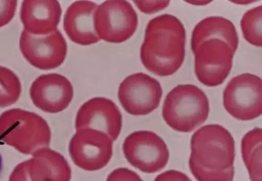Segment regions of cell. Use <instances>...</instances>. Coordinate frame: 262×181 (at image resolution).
<instances>
[{
  "label": "cell",
  "instance_id": "cell-1",
  "mask_svg": "<svg viewBox=\"0 0 262 181\" xmlns=\"http://www.w3.org/2000/svg\"><path fill=\"white\" fill-rule=\"evenodd\" d=\"M186 31L178 18L163 14L149 21L140 49L143 66L161 77L176 73L185 57Z\"/></svg>",
  "mask_w": 262,
  "mask_h": 181
},
{
  "label": "cell",
  "instance_id": "cell-2",
  "mask_svg": "<svg viewBox=\"0 0 262 181\" xmlns=\"http://www.w3.org/2000/svg\"><path fill=\"white\" fill-rule=\"evenodd\" d=\"M191 151L189 167L198 181H233L235 141L226 128L202 126L191 138Z\"/></svg>",
  "mask_w": 262,
  "mask_h": 181
},
{
  "label": "cell",
  "instance_id": "cell-3",
  "mask_svg": "<svg viewBox=\"0 0 262 181\" xmlns=\"http://www.w3.org/2000/svg\"><path fill=\"white\" fill-rule=\"evenodd\" d=\"M51 139L47 122L36 113L14 108L0 115V141L21 153L48 148Z\"/></svg>",
  "mask_w": 262,
  "mask_h": 181
},
{
  "label": "cell",
  "instance_id": "cell-4",
  "mask_svg": "<svg viewBox=\"0 0 262 181\" xmlns=\"http://www.w3.org/2000/svg\"><path fill=\"white\" fill-rule=\"evenodd\" d=\"M209 99L193 85H179L168 93L164 101L162 116L166 123L180 133H190L209 117Z\"/></svg>",
  "mask_w": 262,
  "mask_h": 181
},
{
  "label": "cell",
  "instance_id": "cell-5",
  "mask_svg": "<svg viewBox=\"0 0 262 181\" xmlns=\"http://www.w3.org/2000/svg\"><path fill=\"white\" fill-rule=\"evenodd\" d=\"M123 151L131 166L148 174L162 170L170 158L164 140L151 131H138L129 135L123 142Z\"/></svg>",
  "mask_w": 262,
  "mask_h": 181
},
{
  "label": "cell",
  "instance_id": "cell-6",
  "mask_svg": "<svg viewBox=\"0 0 262 181\" xmlns=\"http://www.w3.org/2000/svg\"><path fill=\"white\" fill-rule=\"evenodd\" d=\"M262 82L249 73L239 75L228 83L223 93V105L236 119L254 120L262 114Z\"/></svg>",
  "mask_w": 262,
  "mask_h": 181
},
{
  "label": "cell",
  "instance_id": "cell-7",
  "mask_svg": "<svg viewBox=\"0 0 262 181\" xmlns=\"http://www.w3.org/2000/svg\"><path fill=\"white\" fill-rule=\"evenodd\" d=\"M138 14L128 2L106 1L98 6L95 27L100 40L121 43L129 39L138 25Z\"/></svg>",
  "mask_w": 262,
  "mask_h": 181
},
{
  "label": "cell",
  "instance_id": "cell-8",
  "mask_svg": "<svg viewBox=\"0 0 262 181\" xmlns=\"http://www.w3.org/2000/svg\"><path fill=\"white\" fill-rule=\"evenodd\" d=\"M235 53L230 45L219 39L202 42L193 52L198 80L208 87L221 85L230 73Z\"/></svg>",
  "mask_w": 262,
  "mask_h": 181
},
{
  "label": "cell",
  "instance_id": "cell-9",
  "mask_svg": "<svg viewBox=\"0 0 262 181\" xmlns=\"http://www.w3.org/2000/svg\"><path fill=\"white\" fill-rule=\"evenodd\" d=\"M162 95L160 82L143 72L126 77L118 89V98L124 111L137 116L147 115L157 110Z\"/></svg>",
  "mask_w": 262,
  "mask_h": 181
},
{
  "label": "cell",
  "instance_id": "cell-10",
  "mask_svg": "<svg viewBox=\"0 0 262 181\" xmlns=\"http://www.w3.org/2000/svg\"><path fill=\"white\" fill-rule=\"evenodd\" d=\"M113 142L104 133L92 129L77 131L69 143L74 164L87 171L103 169L113 155Z\"/></svg>",
  "mask_w": 262,
  "mask_h": 181
},
{
  "label": "cell",
  "instance_id": "cell-11",
  "mask_svg": "<svg viewBox=\"0 0 262 181\" xmlns=\"http://www.w3.org/2000/svg\"><path fill=\"white\" fill-rule=\"evenodd\" d=\"M19 46L23 57L31 65L44 70L60 66L68 51L67 42L58 29L46 35H34L24 30Z\"/></svg>",
  "mask_w": 262,
  "mask_h": 181
},
{
  "label": "cell",
  "instance_id": "cell-12",
  "mask_svg": "<svg viewBox=\"0 0 262 181\" xmlns=\"http://www.w3.org/2000/svg\"><path fill=\"white\" fill-rule=\"evenodd\" d=\"M77 131L95 130L106 134L114 141L119 137L122 126V116L119 108L111 100L95 97L84 103L76 118Z\"/></svg>",
  "mask_w": 262,
  "mask_h": 181
},
{
  "label": "cell",
  "instance_id": "cell-13",
  "mask_svg": "<svg viewBox=\"0 0 262 181\" xmlns=\"http://www.w3.org/2000/svg\"><path fill=\"white\" fill-rule=\"evenodd\" d=\"M30 96L33 105L41 111L57 114L69 107L73 98L74 89L70 81L63 75L43 74L31 84Z\"/></svg>",
  "mask_w": 262,
  "mask_h": 181
},
{
  "label": "cell",
  "instance_id": "cell-14",
  "mask_svg": "<svg viewBox=\"0 0 262 181\" xmlns=\"http://www.w3.org/2000/svg\"><path fill=\"white\" fill-rule=\"evenodd\" d=\"M26 181H70L69 163L60 153L48 148L37 150L18 164Z\"/></svg>",
  "mask_w": 262,
  "mask_h": 181
},
{
  "label": "cell",
  "instance_id": "cell-15",
  "mask_svg": "<svg viewBox=\"0 0 262 181\" xmlns=\"http://www.w3.org/2000/svg\"><path fill=\"white\" fill-rule=\"evenodd\" d=\"M98 7L88 1L74 2L69 7L64 16L63 28L73 42L88 46L100 41L95 27Z\"/></svg>",
  "mask_w": 262,
  "mask_h": 181
},
{
  "label": "cell",
  "instance_id": "cell-16",
  "mask_svg": "<svg viewBox=\"0 0 262 181\" xmlns=\"http://www.w3.org/2000/svg\"><path fill=\"white\" fill-rule=\"evenodd\" d=\"M62 12L57 1H24L20 17L24 30L34 35H46L57 30Z\"/></svg>",
  "mask_w": 262,
  "mask_h": 181
},
{
  "label": "cell",
  "instance_id": "cell-17",
  "mask_svg": "<svg viewBox=\"0 0 262 181\" xmlns=\"http://www.w3.org/2000/svg\"><path fill=\"white\" fill-rule=\"evenodd\" d=\"M212 39L226 42L236 53L239 43L238 34L233 23L226 18L208 17L195 26L191 39L193 53L202 42Z\"/></svg>",
  "mask_w": 262,
  "mask_h": 181
},
{
  "label": "cell",
  "instance_id": "cell-18",
  "mask_svg": "<svg viewBox=\"0 0 262 181\" xmlns=\"http://www.w3.org/2000/svg\"><path fill=\"white\" fill-rule=\"evenodd\" d=\"M261 139V130L255 128L243 136L241 141L242 158L251 181H262Z\"/></svg>",
  "mask_w": 262,
  "mask_h": 181
},
{
  "label": "cell",
  "instance_id": "cell-19",
  "mask_svg": "<svg viewBox=\"0 0 262 181\" xmlns=\"http://www.w3.org/2000/svg\"><path fill=\"white\" fill-rule=\"evenodd\" d=\"M22 92L20 80L12 70L0 66V108L15 104Z\"/></svg>",
  "mask_w": 262,
  "mask_h": 181
},
{
  "label": "cell",
  "instance_id": "cell-20",
  "mask_svg": "<svg viewBox=\"0 0 262 181\" xmlns=\"http://www.w3.org/2000/svg\"><path fill=\"white\" fill-rule=\"evenodd\" d=\"M261 6L248 11L243 15L241 28L245 39L251 44L261 47Z\"/></svg>",
  "mask_w": 262,
  "mask_h": 181
},
{
  "label": "cell",
  "instance_id": "cell-21",
  "mask_svg": "<svg viewBox=\"0 0 262 181\" xmlns=\"http://www.w3.org/2000/svg\"><path fill=\"white\" fill-rule=\"evenodd\" d=\"M17 7L16 1H0V28L8 24L12 20Z\"/></svg>",
  "mask_w": 262,
  "mask_h": 181
},
{
  "label": "cell",
  "instance_id": "cell-22",
  "mask_svg": "<svg viewBox=\"0 0 262 181\" xmlns=\"http://www.w3.org/2000/svg\"><path fill=\"white\" fill-rule=\"evenodd\" d=\"M106 181H143L135 172L127 168H121L111 172Z\"/></svg>",
  "mask_w": 262,
  "mask_h": 181
},
{
  "label": "cell",
  "instance_id": "cell-23",
  "mask_svg": "<svg viewBox=\"0 0 262 181\" xmlns=\"http://www.w3.org/2000/svg\"><path fill=\"white\" fill-rule=\"evenodd\" d=\"M137 7L146 14H154L166 8L170 1H134Z\"/></svg>",
  "mask_w": 262,
  "mask_h": 181
},
{
  "label": "cell",
  "instance_id": "cell-24",
  "mask_svg": "<svg viewBox=\"0 0 262 181\" xmlns=\"http://www.w3.org/2000/svg\"><path fill=\"white\" fill-rule=\"evenodd\" d=\"M154 181H192L190 177L179 171L171 170L159 174Z\"/></svg>",
  "mask_w": 262,
  "mask_h": 181
},
{
  "label": "cell",
  "instance_id": "cell-25",
  "mask_svg": "<svg viewBox=\"0 0 262 181\" xmlns=\"http://www.w3.org/2000/svg\"><path fill=\"white\" fill-rule=\"evenodd\" d=\"M186 2L195 6H205L211 3L210 1H190Z\"/></svg>",
  "mask_w": 262,
  "mask_h": 181
},
{
  "label": "cell",
  "instance_id": "cell-26",
  "mask_svg": "<svg viewBox=\"0 0 262 181\" xmlns=\"http://www.w3.org/2000/svg\"><path fill=\"white\" fill-rule=\"evenodd\" d=\"M3 167V159L1 154H0V174L2 173Z\"/></svg>",
  "mask_w": 262,
  "mask_h": 181
}]
</instances>
